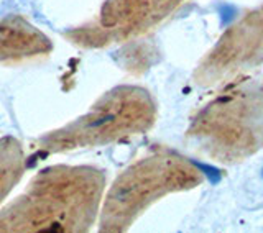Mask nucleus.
<instances>
[{
    "label": "nucleus",
    "mask_w": 263,
    "mask_h": 233,
    "mask_svg": "<svg viewBox=\"0 0 263 233\" xmlns=\"http://www.w3.org/2000/svg\"><path fill=\"white\" fill-rule=\"evenodd\" d=\"M105 187V172L96 166H48L0 207V233L90 231L97 225Z\"/></svg>",
    "instance_id": "nucleus-1"
},
{
    "label": "nucleus",
    "mask_w": 263,
    "mask_h": 233,
    "mask_svg": "<svg viewBox=\"0 0 263 233\" xmlns=\"http://www.w3.org/2000/svg\"><path fill=\"white\" fill-rule=\"evenodd\" d=\"M150 119L152 104L143 90L117 86L99 97L76 120L41 135L35 148L40 156H53L114 145L146 128Z\"/></svg>",
    "instance_id": "nucleus-2"
},
{
    "label": "nucleus",
    "mask_w": 263,
    "mask_h": 233,
    "mask_svg": "<svg viewBox=\"0 0 263 233\" xmlns=\"http://www.w3.org/2000/svg\"><path fill=\"white\" fill-rule=\"evenodd\" d=\"M51 51V38L25 16L10 15L0 22V66H16Z\"/></svg>",
    "instance_id": "nucleus-3"
},
{
    "label": "nucleus",
    "mask_w": 263,
    "mask_h": 233,
    "mask_svg": "<svg viewBox=\"0 0 263 233\" xmlns=\"http://www.w3.org/2000/svg\"><path fill=\"white\" fill-rule=\"evenodd\" d=\"M27 169L25 148L18 138L5 135L0 138V207L22 181Z\"/></svg>",
    "instance_id": "nucleus-4"
},
{
    "label": "nucleus",
    "mask_w": 263,
    "mask_h": 233,
    "mask_svg": "<svg viewBox=\"0 0 263 233\" xmlns=\"http://www.w3.org/2000/svg\"><path fill=\"white\" fill-rule=\"evenodd\" d=\"M191 161L194 164V168L199 169L204 176L211 181V184H219L220 179H222V172L217 168H214V166H209V164H204V163H199L196 160H191Z\"/></svg>",
    "instance_id": "nucleus-5"
},
{
    "label": "nucleus",
    "mask_w": 263,
    "mask_h": 233,
    "mask_svg": "<svg viewBox=\"0 0 263 233\" xmlns=\"http://www.w3.org/2000/svg\"><path fill=\"white\" fill-rule=\"evenodd\" d=\"M219 12H220V20H222V25H224V27H227V25H230L237 18V7L232 4L220 5Z\"/></svg>",
    "instance_id": "nucleus-6"
}]
</instances>
